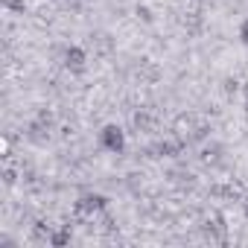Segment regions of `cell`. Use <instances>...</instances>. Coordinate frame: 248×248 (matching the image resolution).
Instances as JSON below:
<instances>
[{"label":"cell","instance_id":"7a4b0ae2","mask_svg":"<svg viewBox=\"0 0 248 248\" xmlns=\"http://www.w3.org/2000/svg\"><path fill=\"white\" fill-rule=\"evenodd\" d=\"M64 59H67V64H70V67H82V62H85L82 50H76V47H73V50H67V56H64Z\"/></svg>","mask_w":248,"mask_h":248},{"label":"cell","instance_id":"6da1fadb","mask_svg":"<svg viewBox=\"0 0 248 248\" xmlns=\"http://www.w3.org/2000/svg\"><path fill=\"white\" fill-rule=\"evenodd\" d=\"M102 146L108 152H123L126 149V135H123L120 126H105L102 129Z\"/></svg>","mask_w":248,"mask_h":248},{"label":"cell","instance_id":"3957f363","mask_svg":"<svg viewBox=\"0 0 248 248\" xmlns=\"http://www.w3.org/2000/svg\"><path fill=\"white\" fill-rule=\"evenodd\" d=\"M239 38H242V44H248V21H242V27H239Z\"/></svg>","mask_w":248,"mask_h":248},{"label":"cell","instance_id":"277c9868","mask_svg":"<svg viewBox=\"0 0 248 248\" xmlns=\"http://www.w3.org/2000/svg\"><path fill=\"white\" fill-rule=\"evenodd\" d=\"M245 108H248V96H245Z\"/></svg>","mask_w":248,"mask_h":248}]
</instances>
